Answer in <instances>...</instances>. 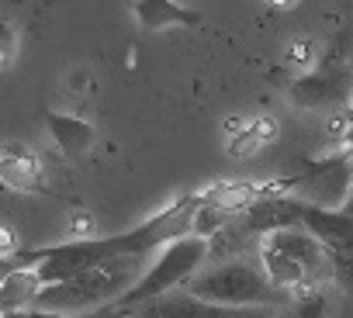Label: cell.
<instances>
[{
    "mask_svg": "<svg viewBox=\"0 0 353 318\" xmlns=\"http://www.w3.org/2000/svg\"><path fill=\"white\" fill-rule=\"evenodd\" d=\"M281 194L308 204V208H322V211H339L353 201V163L343 152H332L322 163L308 167L305 173L281 180L277 184Z\"/></svg>",
    "mask_w": 353,
    "mask_h": 318,
    "instance_id": "obj_5",
    "label": "cell"
},
{
    "mask_svg": "<svg viewBox=\"0 0 353 318\" xmlns=\"http://www.w3.org/2000/svg\"><path fill=\"white\" fill-rule=\"evenodd\" d=\"M14 56H18V28L4 25V66L14 63Z\"/></svg>",
    "mask_w": 353,
    "mask_h": 318,
    "instance_id": "obj_13",
    "label": "cell"
},
{
    "mask_svg": "<svg viewBox=\"0 0 353 318\" xmlns=\"http://www.w3.org/2000/svg\"><path fill=\"white\" fill-rule=\"evenodd\" d=\"M343 156H346V159H350V163H353V145H350V149H343Z\"/></svg>",
    "mask_w": 353,
    "mask_h": 318,
    "instance_id": "obj_14",
    "label": "cell"
},
{
    "mask_svg": "<svg viewBox=\"0 0 353 318\" xmlns=\"http://www.w3.org/2000/svg\"><path fill=\"white\" fill-rule=\"evenodd\" d=\"M208 259H212V239H201V235H184L163 246L156 259L145 266V273L139 277V284L114 308H104V318H125L159 297H170L173 290H184L208 266Z\"/></svg>",
    "mask_w": 353,
    "mask_h": 318,
    "instance_id": "obj_3",
    "label": "cell"
},
{
    "mask_svg": "<svg viewBox=\"0 0 353 318\" xmlns=\"http://www.w3.org/2000/svg\"><path fill=\"white\" fill-rule=\"evenodd\" d=\"M336 121H339V131H343V138H339V149H336V152H343V149H350V145H353V100H350V107H346Z\"/></svg>",
    "mask_w": 353,
    "mask_h": 318,
    "instance_id": "obj_11",
    "label": "cell"
},
{
    "mask_svg": "<svg viewBox=\"0 0 353 318\" xmlns=\"http://www.w3.org/2000/svg\"><path fill=\"white\" fill-rule=\"evenodd\" d=\"M4 318H66V315L39 311V308H18V311H4ZM87 318H104V311H101V315H87Z\"/></svg>",
    "mask_w": 353,
    "mask_h": 318,
    "instance_id": "obj_12",
    "label": "cell"
},
{
    "mask_svg": "<svg viewBox=\"0 0 353 318\" xmlns=\"http://www.w3.org/2000/svg\"><path fill=\"white\" fill-rule=\"evenodd\" d=\"M149 259H111L101 263L87 273H77L63 284L52 287H39L28 308L39 311H52V315H66V318H87V315H101L104 308H114L145 273Z\"/></svg>",
    "mask_w": 353,
    "mask_h": 318,
    "instance_id": "obj_2",
    "label": "cell"
},
{
    "mask_svg": "<svg viewBox=\"0 0 353 318\" xmlns=\"http://www.w3.org/2000/svg\"><path fill=\"white\" fill-rule=\"evenodd\" d=\"M205 194H184L170 208L156 211L149 222L121 232V235H101V239H77L63 246L46 249H14L4 259V273H28L35 287L63 284L77 273H87L111 259H149V253H159L163 246L194 235V215L201 208Z\"/></svg>",
    "mask_w": 353,
    "mask_h": 318,
    "instance_id": "obj_1",
    "label": "cell"
},
{
    "mask_svg": "<svg viewBox=\"0 0 353 318\" xmlns=\"http://www.w3.org/2000/svg\"><path fill=\"white\" fill-rule=\"evenodd\" d=\"M329 311H332L329 290H305L284 308V318H329Z\"/></svg>",
    "mask_w": 353,
    "mask_h": 318,
    "instance_id": "obj_10",
    "label": "cell"
},
{
    "mask_svg": "<svg viewBox=\"0 0 353 318\" xmlns=\"http://www.w3.org/2000/svg\"><path fill=\"white\" fill-rule=\"evenodd\" d=\"M135 18L142 21V28H173V25H194L198 14L191 8H181V4H163V0H149V4H135L132 8Z\"/></svg>",
    "mask_w": 353,
    "mask_h": 318,
    "instance_id": "obj_9",
    "label": "cell"
},
{
    "mask_svg": "<svg viewBox=\"0 0 353 318\" xmlns=\"http://www.w3.org/2000/svg\"><path fill=\"white\" fill-rule=\"evenodd\" d=\"M288 100L301 111H332L343 114L353 100V73L346 66H319L305 70L291 87Z\"/></svg>",
    "mask_w": 353,
    "mask_h": 318,
    "instance_id": "obj_6",
    "label": "cell"
},
{
    "mask_svg": "<svg viewBox=\"0 0 353 318\" xmlns=\"http://www.w3.org/2000/svg\"><path fill=\"white\" fill-rule=\"evenodd\" d=\"M298 225L305 232H312L332 256H353V201L339 211H322V208L301 204Z\"/></svg>",
    "mask_w": 353,
    "mask_h": 318,
    "instance_id": "obj_7",
    "label": "cell"
},
{
    "mask_svg": "<svg viewBox=\"0 0 353 318\" xmlns=\"http://www.w3.org/2000/svg\"><path fill=\"white\" fill-rule=\"evenodd\" d=\"M46 125H49L52 142H56L70 159H83V156L94 149V142H97L94 125H90V121H83V118H77V114L49 111V114H46Z\"/></svg>",
    "mask_w": 353,
    "mask_h": 318,
    "instance_id": "obj_8",
    "label": "cell"
},
{
    "mask_svg": "<svg viewBox=\"0 0 353 318\" xmlns=\"http://www.w3.org/2000/svg\"><path fill=\"white\" fill-rule=\"evenodd\" d=\"M184 290L201 301L225 304V308H288L291 304L284 294L270 287L256 253L208 263Z\"/></svg>",
    "mask_w": 353,
    "mask_h": 318,
    "instance_id": "obj_4",
    "label": "cell"
}]
</instances>
